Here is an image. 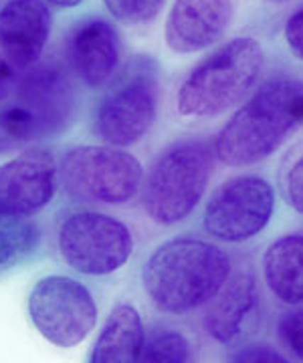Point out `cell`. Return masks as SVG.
<instances>
[{"label": "cell", "instance_id": "6da1fadb", "mask_svg": "<svg viewBox=\"0 0 303 363\" xmlns=\"http://www.w3.org/2000/svg\"><path fill=\"white\" fill-rule=\"evenodd\" d=\"M231 277L223 248L202 238L178 236L152 250L142 267V289L154 309L186 315L209 305Z\"/></svg>", "mask_w": 303, "mask_h": 363}, {"label": "cell", "instance_id": "7a4b0ae2", "mask_svg": "<svg viewBox=\"0 0 303 363\" xmlns=\"http://www.w3.org/2000/svg\"><path fill=\"white\" fill-rule=\"evenodd\" d=\"M303 125V81L277 77L253 93L214 138L212 154L226 166L259 164Z\"/></svg>", "mask_w": 303, "mask_h": 363}, {"label": "cell", "instance_id": "3957f363", "mask_svg": "<svg viewBox=\"0 0 303 363\" xmlns=\"http://www.w3.org/2000/svg\"><path fill=\"white\" fill-rule=\"evenodd\" d=\"M77 117V91L57 63L28 69L16 75L13 91L0 104V145L23 147L55 140Z\"/></svg>", "mask_w": 303, "mask_h": 363}, {"label": "cell", "instance_id": "277c9868", "mask_svg": "<svg viewBox=\"0 0 303 363\" xmlns=\"http://www.w3.org/2000/svg\"><path fill=\"white\" fill-rule=\"evenodd\" d=\"M263 65L265 52L257 39L238 37L224 43L180 83L176 93L178 116L190 121L223 116L249 95L263 73Z\"/></svg>", "mask_w": 303, "mask_h": 363}, {"label": "cell", "instance_id": "5b68a950", "mask_svg": "<svg viewBox=\"0 0 303 363\" xmlns=\"http://www.w3.org/2000/svg\"><path fill=\"white\" fill-rule=\"evenodd\" d=\"M214 154L200 140H180L160 152L145 169L140 204L158 226L184 222L209 190Z\"/></svg>", "mask_w": 303, "mask_h": 363}, {"label": "cell", "instance_id": "8992f818", "mask_svg": "<svg viewBox=\"0 0 303 363\" xmlns=\"http://www.w3.org/2000/svg\"><path fill=\"white\" fill-rule=\"evenodd\" d=\"M144 164L130 150L106 143H77L59 160L65 196L87 208L128 206L140 198Z\"/></svg>", "mask_w": 303, "mask_h": 363}, {"label": "cell", "instance_id": "52a82bcc", "mask_svg": "<svg viewBox=\"0 0 303 363\" xmlns=\"http://www.w3.org/2000/svg\"><path fill=\"white\" fill-rule=\"evenodd\" d=\"M53 238L61 262L92 279L119 272L136 250L132 226L101 208L77 206L61 212Z\"/></svg>", "mask_w": 303, "mask_h": 363}, {"label": "cell", "instance_id": "ba28073f", "mask_svg": "<svg viewBox=\"0 0 303 363\" xmlns=\"http://www.w3.org/2000/svg\"><path fill=\"white\" fill-rule=\"evenodd\" d=\"M158 105V69L150 59H136L93 107L92 133L99 143L128 150L152 131Z\"/></svg>", "mask_w": 303, "mask_h": 363}, {"label": "cell", "instance_id": "9c48e42d", "mask_svg": "<svg viewBox=\"0 0 303 363\" xmlns=\"http://www.w3.org/2000/svg\"><path fill=\"white\" fill-rule=\"evenodd\" d=\"M27 313L33 327L55 347L71 350L92 335L99 307L92 289L69 274H45L27 297Z\"/></svg>", "mask_w": 303, "mask_h": 363}, {"label": "cell", "instance_id": "30bf717a", "mask_svg": "<svg viewBox=\"0 0 303 363\" xmlns=\"http://www.w3.org/2000/svg\"><path fill=\"white\" fill-rule=\"evenodd\" d=\"M275 196L259 176H237L223 182L206 200L202 226L212 238L238 245L263 230L273 216Z\"/></svg>", "mask_w": 303, "mask_h": 363}, {"label": "cell", "instance_id": "8fae6325", "mask_svg": "<svg viewBox=\"0 0 303 363\" xmlns=\"http://www.w3.org/2000/svg\"><path fill=\"white\" fill-rule=\"evenodd\" d=\"M59 160L49 147L31 145L0 164V212L35 218L59 194Z\"/></svg>", "mask_w": 303, "mask_h": 363}, {"label": "cell", "instance_id": "7c38bea8", "mask_svg": "<svg viewBox=\"0 0 303 363\" xmlns=\"http://www.w3.org/2000/svg\"><path fill=\"white\" fill-rule=\"evenodd\" d=\"M67 65L87 89L109 87L119 75L121 39L116 25L104 16H87L69 30Z\"/></svg>", "mask_w": 303, "mask_h": 363}, {"label": "cell", "instance_id": "4fadbf2b", "mask_svg": "<svg viewBox=\"0 0 303 363\" xmlns=\"http://www.w3.org/2000/svg\"><path fill=\"white\" fill-rule=\"evenodd\" d=\"M53 30V13L45 0H9L0 9V52L14 71L39 63Z\"/></svg>", "mask_w": 303, "mask_h": 363}, {"label": "cell", "instance_id": "5bb4252c", "mask_svg": "<svg viewBox=\"0 0 303 363\" xmlns=\"http://www.w3.org/2000/svg\"><path fill=\"white\" fill-rule=\"evenodd\" d=\"M233 21V0H174L164 40L176 55L206 51L223 39Z\"/></svg>", "mask_w": 303, "mask_h": 363}, {"label": "cell", "instance_id": "9a60e30c", "mask_svg": "<svg viewBox=\"0 0 303 363\" xmlns=\"http://www.w3.org/2000/svg\"><path fill=\"white\" fill-rule=\"evenodd\" d=\"M257 298L259 293L253 272L243 269L231 274L206 307L204 327L209 335L224 345L241 337L245 321L257 305Z\"/></svg>", "mask_w": 303, "mask_h": 363}, {"label": "cell", "instance_id": "2e32d148", "mask_svg": "<svg viewBox=\"0 0 303 363\" xmlns=\"http://www.w3.org/2000/svg\"><path fill=\"white\" fill-rule=\"evenodd\" d=\"M144 341L145 329L140 311L130 303H119L107 313L87 363H138Z\"/></svg>", "mask_w": 303, "mask_h": 363}, {"label": "cell", "instance_id": "e0dca14e", "mask_svg": "<svg viewBox=\"0 0 303 363\" xmlns=\"http://www.w3.org/2000/svg\"><path fill=\"white\" fill-rule=\"evenodd\" d=\"M263 277L269 291L283 303H303V234L281 236L265 250Z\"/></svg>", "mask_w": 303, "mask_h": 363}, {"label": "cell", "instance_id": "ac0fdd59", "mask_svg": "<svg viewBox=\"0 0 303 363\" xmlns=\"http://www.w3.org/2000/svg\"><path fill=\"white\" fill-rule=\"evenodd\" d=\"M43 247V228L35 218H18L0 212V274L35 259Z\"/></svg>", "mask_w": 303, "mask_h": 363}, {"label": "cell", "instance_id": "d6986e66", "mask_svg": "<svg viewBox=\"0 0 303 363\" xmlns=\"http://www.w3.org/2000/svg\"><path fill=\"white\" fill-rule=\"evenodd\" d=\"M192 343L178 329H158L144 341L138 363H190Z\"/></svg>", "mask_w": 303, "mask_h": 363}, {"label": "cell", "instance_id": "ffe728a7", "mask_svg": "<svg viewBox=\"0 0 303 363\" xmlns=\"http://www.w3.org/2000/svg\"><path fill=\"white\" fill-rule=\"evenodd\" d=\"M277 182L283 200L295 212L303 214V140L293 143L283 156L279 164Z\"/></svg>", "mask_w": 303, "mask_h": 363}, {"label": "cell", "instance_id": "44dd1931", "mask_svg": "<svg viewBox=\"0 0 303 363\" xmlns=\"http://www.w3.org/2000/svg\"><path fill=\"white\" fill-rule=\"evenodd\" d=\"M107 13L126 26H144L154 23L166 0H104Z\"/></svg>", "mask_w": 303, "mask_h": 363}, {"label": "cell", "instance_id": "7402d4cb", "mask_svg": "<svg viewBox=\"0 0 303 363\" xmlns=\"http://www.w3.org/2000/svg\"><path fill=\"white\" fill-rule=\"evenodd\" d=\"M281 337L299 359H303V309L285 315L279 323Z\"/></svg>", "mask_w": 303, "mask_h": 363}, {"label": "cell", "instance_id": "603a6c76", "mask_svg": "<svg viewBox=\"0 0 303 363\" xmlns=\"http://www.w3.org/2000/svg\"><path fill=\"white\" fill-rule=\"evenodd\" d=\"M233 363H290L269 345H249L233 357Z\"/></svg>", "mask_w": 303, "mask_h": 363}, {"label": "cell", "instance_id": "cb8c5ba5", "mask_svg": "<svg viewBox=\"0 0 303 363\" xmlns=\"http://www.w3.org/2000/svg\"><path fill=\"white\" fill-rule=\"evenodd\" d=\"M285 43L290 51L303 61V9L293 13L285 23Z\"/></svg>", "mask_w": 303, "mask_h": 363}, {"label": "cell", "instance_id": "d4e9b609", "mask_svg": "<svg viewBox=\"0 0 303 363\" xmlns=\"http://www.w3.org/2000/svg\"><path fill=\"white\" fill-rule=\"evenodd\" d=\"M14 81H16L14 69L4 61V57H0V104H2V101L9 97V93L13 91Z\"/></svg>", "mask_w": 303, "mask_h": 363}, {"label": "cell", "instance_id": "484cf974", "mask_svg": "<svg viewBox=\"0 0 303 363\" xmlns=\"http://www.w3.org/2000/svg\"><path fill=\"white\" fill-rule=\"evenodd\" d=\"M49 6H55V9H75L79 6L83 0H45Z\"/></svg>", "mask_w": 303, "mask_h": 363}, {"label": "cell", "instance_id": "4316f807", "mask_svg": "<svg viewBox=\"0 0 303 363\" xmlns=\"http://www.w3.org/2000/svg\"><path fill=\"white\" fill-rule=\"evenodd\" d=\"M267 2H290V0H267Z\"/></svg>", "mask_w": 303, "mask_h": 363}]
</instances>
